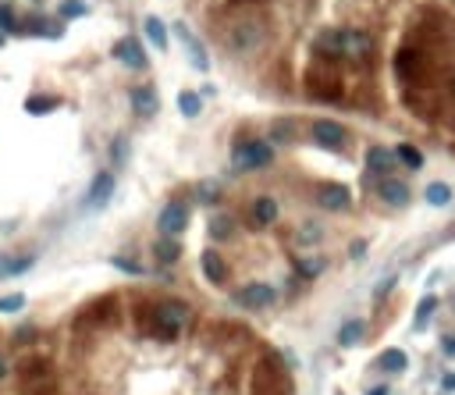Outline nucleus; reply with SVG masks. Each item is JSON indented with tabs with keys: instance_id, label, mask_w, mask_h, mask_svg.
Masks as SVG:
<instances>
[{
	"instance_id": "ddd939ff",
	"label": "nucleus",
	"mask_w": 455,
	"mask_h": 395,
	"mask_svg": "<svg viewBox=\"0 0 455 395\" xmlns=\"http://www.w3.org/2000/svg\"><path fill=\"white\" fill-rule=\"evenodd\" d=\"M313 47L320 57H345V29H324L317 39H313Z\"/></svg>"
},
{
	"instance_id": "2eb2a0df",
	"label": "nucleus",
	"mask_w": 455,
	"mask_h": 395,
	"mask_svg": "<svg viewBox=\"0 0 455 395\" xmlns=\"http://www.w3.org/2000/svg\"><path fill=\"white\" fill-rule=\"evenodd\" d=\"M175 32L181 36V43H185V50H189V61H192V68L196 72H210V57H206V50H203V43H199V39L189 32V29H185L181 22L175 25Z\"/></svg>"
},
{
	"instance_id": "393cba45",
	"label": "nucleus",
	"mask_w": 455,
	"mask_h": 395,
	"mask_svg": "<svg viewBox=\"0 0 455 395\" xmlns=\"http://www.w3.org/2000/svg\"><path fill=\"white\" fill-rule=\"evenodd\" d=\"M406 363H409V360H406V352H402V349H388L384 356L377 360V367H381V370H388V374L406 370Z\"/></svg>"
},
{
	"instance_id": "c9c22d12",
	"label": "nucleus",
	"mask_w": 455,
	"mask_h": 395,
	"mask_svg": "<svg viewBox=\"0 0 455 395\" xmlns=\"http://www.w3.org/2000/svg\"><path fill=\"white\" fill-rule=\"evenodd\" d=\"M199 200H203V203L217 200V189H214V182H203V189H199Z\"/></svg>"
},
{
	"instance_id": "f8f14e48",
	"label": "nucleus",
	"mask_w": 455,
	"mask_h": 395,
	"mask_svg": "<svg viewBox=\"0 0 455 395\" xmlns=\"http://www.w3.org/2000/svg\"><path fill=\"white\" fill-rule=\"evenodd\" d=\"M317 203L324 206V211H345V206L353 203V193H348L345 185H338V182H327V185L317 189Z\"/></svg>"
},
{
	"instance_id": "a878e982",
	"label": "nucleus",
	"mask_w": 455,
	"mask_h": 395,
	"mask_svg": "<svg viewBox=\"0 0 455 395\" xmlns=\"http://www.w3.org/2000/svg\"><path fill=\"white\" fill-rule=\"evenodd\" d=\"M178 253H181V246H178L175 239L157 242V260H160V264H175V260H178Z\"/></svg>"
},
{
	"instance_id": "423d86ee",
	"label": "nucleus",
	"mask_w": 455,
	"mask_h": 395,
	"mask_svg": "<svg viewBox=\"0 0 455 395\" xmlns=\"http://www.w3.org/2000/svg\"><path fill=\"white\" fill-rule=\"evenodd\" d=\"M309 136H313V142L324 147V150H342L345 147V129L338 121H313Z\"/></svg>"
},
{
	"instance_id": "1a4fd4ad",
	"label": "nucleus",
	"mask_w": 455,
	"mask_h": 395,
	"mask_svg": "<svg viewBox=\"0 0 455 395\" xmlns=\"http://www.w3.org/2000/svg\"><path fill=\"white\" fill-rule=\"evenodd\" d=\"M114 57L121 61V65L135 68V72H146V50H142V43L132 39V36H125L121 43H114Z\"/></svg>"
},
{
	"instance_id": "c85d7f7f",
	"label": "nucleus",
	"mask_w": 455,
	"mask_h": 395,
	"mask_svg": "<svg viewBox=\"0 0 455 395\" xmlns=\"http://www.w3.org/2000/svg\"><path fill=\"white\" fill-rule=\"evenodd\" d=\"M434 310H438V299H434V296H427V299L417 306V317H412V324H417V328H423V324H427V317L434 314Z\"/></svg>"
},
{
	"instance_id": "58836bf2",
	"label": "nucleus",
	"mask_w": 455,
	"mask_h": 395,
	"mask_svg": "<svg viewBox=\"0 0 455 395\" xmlns=\"http://www.w3.org/2000/svg\"><path fill=\"white\" fill-rule=\"evenodd\" d=\"M4 374H8V360L0 356V381H4Z\"/></svg>"
},
{
	"instance_id": "39448f33",
	"label": "nucleus",
	"mask_w": 455,
	"mask_h": 395,
	"mask_svg": "<svg viewBox=\"0 0 455 395\" xmlns=\"http://www.w3.org/2000/svg\"><path fill=\"white\" fill-rule=\"evenodd\" d=\"M274 160L271 147H267L263 139H245L235 147V168L238 171H256V168H267V164Z\"/></svg>"
},
{
	"instance_id": "e433bc0d",
	"label": "nucleus",
	"mask_w": 455,
	"mask_h": 395,
	"mask_svg": "<svg viewBox=\"0 0 455 395\" xmlns=\"http://www.w3.org/2000/svg\"><path fill=\"white\" fill-rule=\"evenodd\" d=\"M11 267H14V260H11L8 253H0V278H8V275H11Z\"/></svg>"
},
{
	"instance_id": "4c0bfd02",
	"label": "nucleus",
	"mask_w": 455,
	"mask_h": 395,
	"mask_svg": "<svg viewBox=\"0 0 455 395\" xmlns=\"http://www.w3.org/2000/svg\"><path fill=\"white\" fill-rule=\"evenodd\" d=\"M445 392H455V374H448V378H445V385H441Z\"/></svg>"
},
{
	"instance_id": "c756f323",
	"label": "nucleus",
	"mask_w": 455,
	"mask_h": 395,
	"mask_svg": "<svg viewBox=\"0 0 455 395\" xmlns=\"http://www.w3.org/2000/svg\"><path fill=\"white\" fill-rule=\"evenodd\" d=\"M25 306V296L22 292H14V296H4L0 299V314H18V310Z\"/></svg>"
},
{
	"instance_id": "ea45409f",
	"label": "nucleus",
	"mask_w": 455,
	"mask_h": 395,
	"mask_svg": "<svg viewBox=\"0 0 455 395\" xmlns=\"http://www.w3.org/2000/svg\"><path fill=\"white\" fill-rule=\"evenodd\" d=\"M445 352H455V339H445Z\"/></svg>"
},
{
	"instance_id": "72a5a7b5",
	"label": "nucleus",
	"mask_w": 455,
	"mask_h": 395,
	"mask_svg": "<svg viewBox=\"0 0 455 395\" xmlns=\"http://www.w3.org/2000/svg\"><path fill=\"white\" fill-rule=\"evenodd\" d=\"M111 264H114V267H121L125 275H142V267H139L135 260H129V257H111Z\"/></svg>"
},
{
	"instance_id": "f03ea898",
	"label": "nucleus",
	"mask_w": 455,
	"mask_h": 395,
	"mask_svg": "<svg viewBox=\"0 0 455 395\" xmlns=\"http://www.w3.org/2000/svg\"><path fill=\"white\" fill-rule=\"evenodd\" d=\"M146 317H150L146 328L153 331V335L164 339V342H171V339L181 335V328L189 324V306H181L175 299H164V303H157V306L146 310Z\"/></svg>"
},
{
	"instance_id": "20e7f679",
	"label": "nucleus",
	"mask_w": 455,
	"mask_h": 395,
	"mask_svg": "<svg viewBox=\"0 0 455 395\" xmlns=\"http://www.w3.org/2000/svg\"><path fill=\"white\" fill-rule=\"evenodd\" d=\"M306 93L320 100V103H342L345 96V82L335 68H327V65H317V68H309L306 72Z\"/></svg>"
},
{
	"instance_id": "473e14b6",
	"label": "nucleus",
	"mask_w": 455,
	"mask_h": 395,
	"mask_svg": "<svg viewBox=\"0 0 455 395\" xmlns=\"http://www.w3.org/2000/svg\"><path fill=\"white\" fill-rule=\"evenodd\" d=\"M14 29H18V18H14V11L0 4V32H14Z\"/></svg>"
},
{
	"instance_id": "f704fd0d",
	"label": "nucleus",
	"mask_w": 455,
	"mask_h": 395,
	"mask_svg": "<svg viewBox=\"0 0 455 395\" xmlns=\"http://www.w3.org/2000/svg\"><path fill=\"white\" fill-rule=\"evenodd\" d=\"M125 150H129V142L125 139H114V147H111V153H114V160L121 164V160H125Z\"/></svg>"
},
{
	"instance_id": "aec40b11",
	"label": "nucleus",
	"mask_w": 455,
	"mask_h": 395,
	"mask_svg": "<svg viewBox=\"0 0 455 395\" xmlns=\"http://www.w3.org/2000/svg\"><path fill=\"white\" fill-rule=\"evenodd\" d=\"M377 193H381V200L391 203V206L409 203V185H406V182H395V178H384V182L377 185Z\"/></svg>"
},
{
	"instance_id": "9d476101",
	"label": "nucleus",
	"mask_w": 455,
	"mask_h": 395,
	"mask_svg": "<svg viewBox=\"0 0 455 395\" xmlns=\"http://www.w3.org/2000/svg\"><path fill=\"white\" fill-rule=\"evenodd\" d=\"M114 196V175L111 171H100L89 185V193H86V206L89 211H100V206H107Z\"/></svg>"
},
{
	"instance_id": "cd10ccee",
	"label": "nucleus",
	"mask_w": 455,
	"mask_h": 395,
	"mask_svg": "<svg viewBox=\"0 0 455 395\" xmlns=\"http://www.w3.org/2000/svg\"><path fill=\"white\" fill-rule=\"evenodd\" d=\"M57 107V100L54 96H32L29 103H25V111L29 114H47V111H54Z\"/></svg>"
},
{
	"instance_id": "f257e3e1",
	"label": "nucleus",
	"mask_w": 455,
	"mask_h": 395,
	"mask_svg": "<svg viewBox=\"0 0 455 395\" xmlns=\"http://www.w3.org/2000/svg\"><path fill=\"white\" fill-rule=\"evenodd\" d=\"M267 36H271V29L260 14H238L224 25V50L235 57H249L267 43Z\"/></svg>"
},
{
	"instance_id": "412c9836",
	"label": "nucleus",
	"mask_w": 455,
	"mask_h": 395,
	"mask_svg": "<svg viewBox=\"0 0 455 395\" xmlns=\"http://www.w3.org/2000/svg\"><path fill=\"white\" fill-rule=\"evenodd\" d=\"M142 29H146V39H150V43L157 47V50H168V29H164V22H160V18H146V22H142Z\"/></svg>"
},
{
	"instance_id": "dca6fc26",
	"label": "nucleus",
	"mask_w": 455,
	"mask_h": 395,
	"mask_svg": "<svg viewBox=\"0 0 455 395\" xmlns=\"http://www.w3.org/2000/svg\"><path fill=\"white\" fill-rule=\"evenodd\" d=\"M249 221H253V228H267V224H274V221H278V200L260 196V200L253 203V211H249Z\"/></svg>"
},
{
	"instance_id": "79ce46f5",
	"label": "nucleus",
	"mask_w": 455,
	"mask_h": 395,
	"mask_svg": "<svg viewBox=\"0 0 455 395\" xmlns=\"http://www.w3.org/2000/svg\"><path fill=\"white\" fill-rule=\"evenodd\" d=\"M0 47H4V36H0Z\"/></svg>"
},
{
	"instance_id": "0eeeda50",
	"label": "nucleus",
	"mask_w": 455,
	"mask_h": 395,
	"mask_svg": "<svg viewBox=\"0 0 455 395\" xmlns=\"http://www.w3.org/2000/svg\"><path fill=\"white\" fill-rule=\"evenodd\" d=\"M185 224H189V211H185V203H168V206H164V214H160V221H157V228L168 239L181 235Z\"/></svg>"
},
{
	"instance_id": "4be33fe9",
	"label": "nucleus",
	"mask_w": 455,
	"mask_h": 395,
	"mask_svg": "<svg viewBox=\"0 0 455 395\" xmlns=\"http://www.w3.org/2000/svg\"><path fill=\"white\" fill-rule=\"evenodd\" d=\"M423 196H427L430 206H448V203H452V185H445V182H430Z\"/></svg>"
},
{
	"instance_id": "2f4dec72",
	"label": "nucleus",
	"mask_w": 455,
	"mask_h": 395,
	"mask_svg": "<svg viewBox=\"0 0 455 395\" xmlns=\"http://www.w3.org/2000/svg\"><path fill=\"white\" fill-rule=\"evenodd\" d=\"M86 11H89V8L82 4V0H65V4H60V14H65V18H82Z\"/></svg>"
},
{
	"instance_id": "7ed1b4c3",
	"label": "nucleus",
	"mask_w": 455,
	"mask_h": 395,
	"mask_svg": "<svg viewBox=\"0 0 455 395\" xmlns=\"http://www.w3.org/2000/svg\"><path fill=\"white\" fill-rule=\"evenodd\" d=\"M253 395H292V378L288 370L274 360V356H263L253 370Z\"/></svg>"
},
{
	"instance_id": "a19ab883",
	"label": "nucleus",
	"mask_w": 455,
	"mask_h": 395,
	"mask_svg": "<svg viewBox=\"0 0 455 395\" xmlns=\"http://www.w3.org/2000/svg\"><path fill=\"white\" fill-rule=\"evenodd\" d=\"M370 395H384V388H374V392H370Z\"/></svg>"
},
{
	"instance_id": "a211bd4d",
	"label": "nucleus",
	"mask_w": 455,
	"mask_h": 395,
	"mask_svg": "<svg viewBox=\"0 0 455 395\" xmlns=\"http://www.w3.org/2000/svg\"><path fill=\"white\" fill-rule=\"evenodd\" d=\"M132 107H135V114L139 118H153L157 114V89H150V86H139V89H132Z\"/></svg>"
},
{
	"instance_id": "9b49d317",
	"label": "nucleus",
	"mask_w": 455,
	"mask_h": 395,
	"mask_svg": "<svg viewBox=\"0 0 455 395\" xmlns=\"http://www.w3.org/2000/svg\"><path fill=\"white\" fill-rule=\"evenodd\" d=\"M423 72V50L420 47H402L399 54H395V75L399 78H417Z\"/></svg>"
},
{
	"instance_id": "4468645a",
	"label": "nucleus",
	"mask_w": 455,
	"mask_h": 395,
	"mask_svg": "<svg viewBox=\"0 0 455 395\" xmlns=\"http://www.w3.org/2000/svg\"><path fill=\"white\" fill-rule=\"evenodd\" d=\"M370 50H374V39H370L366 32H359V29H345V57L348 61H366L370 57Z\"/></svg>"
},
{
	"instance_id": "bb28decb",
	"label": "nucleus",
	"mask_w": 455,
	"mask_h": 395,
	"mask_svg": "<svg viewBox=\"0 0 455 395\" xmlns=\"http://www.w3.org/2000/svg\"><path fill=\"white\" fill-rule=\"evenodd\" d=\"M359 339H363V321H348V324L338 331V342H342V345H356Z\"/></svg>"
},
{
	"instance_id": "f3484780",
	"label": "nucleus",
	"mask_w": 455,
	"mask_h": 395,
	"mask_svg": "<svg viewBox=\"0 0 455 395\" xmlns=\"http://www.w3.org/2000/svg\"><path fill=\"white\" fill-rule=\"evenodd\" d=\"M199 264H203V275L210 278L214 285H224V281H228V264L221 260L217 249H206V253L199 257Z\"/></svg>"
},
{
	"instance_id": "6e6552de",
	"label": "nucleus",
	"mask_w": 455,
	"mask_h": 395,
	"mask_svg": "<svg viewBox=\"0 0 455 395\" xmlns=\"http://www.w3.org/2000/svg\"><path fill=\"white\" fill-rule=\"evenodd\" d=\"M235 299H238V306H245V310H267V306L274 303V288L263 285V281H253V285H245Z\"/></svg>"
},
{
	"instance_id": "6ab92c4d",
	"label": "nucleus",
	"mask_w": 455,
	"mask_h": 395,
	"mask_svg": "<svg viewBox=\"0 0 455 395\" xmlns=\"http://www.w3.org/2000/svg\"><path fill=\"white\" fill-rule=\"evenodd\" d=\"M395 160H399L395 150H384V147H370V150H366V168L374 171V175H388Z\"/></svg>"
},
{
	"instance_id": "7c9ffc66",
	"label": "nucleus",
	"mask_w": 455,
	"mask_h": 395,
	"mask_svg": "<svg viewBox=\"0 0 455 395\" xmlns=\"http://www.w3.org/2000/svg\"><path fill=\"white\" fill-rule=\"evenodd\" d=\"M232 232H235L232 217H214V224H210V235L214 239H224V235H232Z\"/></svg>"
},
{
	"instance_id": "5701e85b",
	"label": "nucleus",
	"mask_w": 455,
	"mask_h": 395,
	"mask_svg": "<svg viewBox=\"0 0 455 395\" xmlns=\"http://www.w3.org/2000/svg\"><path fill=\"white\" fill-rule=\"evenodd\" d=\"M178 111H181L185 118H199V111H203V100H199V93H192V89L178 93Z\"/></svg>"
},
{
	"instance_id": "b1692460",
	"label": "nucleus",
	"mask_w": 455,
	"mask_h": 395,
	"mask_svg": "<svg viewBox=\"0 0 455 395\" xmlns=\"http://www.w3.org/2000/svg\"><path fill=\"white\" fill-rule=\"evenodd\" d=\"M395 157L406 164V168H412V171L423 168V153H420L417 147H409V142H399V147H395Z\"/></svg>"
}]
</instances>
